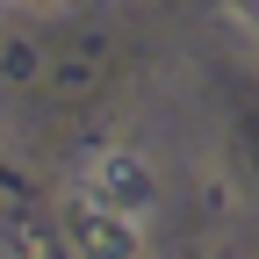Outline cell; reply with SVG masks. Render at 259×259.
<instances>
[{"instance_id": "6da1fadb", "label": "cell", "mask_w": 259, "mask_h": 259, "mask_svg": "<svg viewBox=\"0 0 259 259\" xmlns=\"http://www.w3.org/2000/svg\"><path fill=\"white\" fill-rule=\"evenodd\" d=\"M87 194H101V202L144 216V202H151V166H144L137 151H101V158L87 166Z\"/></svg>"}, {"instance_id": "7a4b0ae2", "label": "cell", "mask_w": 259, "mask_h": 259, "mask_svg": "<svg viewBox=\"0 0 259 259\" xmlns=\"http://www.w3.org/2000/svg\"><path fill=\"white\" fill-rule=\"evenodd\" d=\"M72 238L79 245H101V252H130L137 245V216L115 209V202H101V194H79L72 202Z\"/></svg>"}]
</instances>
